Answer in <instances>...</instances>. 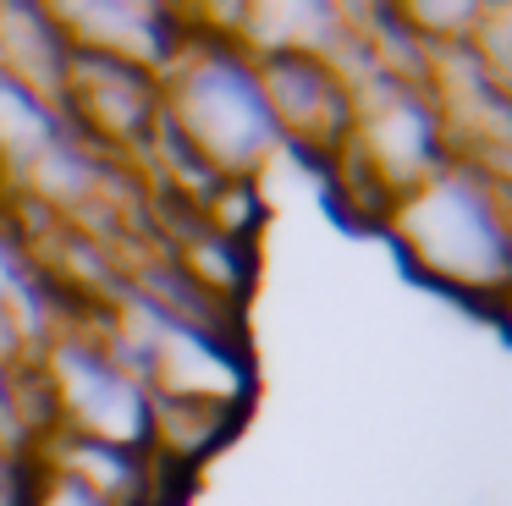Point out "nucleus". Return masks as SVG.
<instances>
[{
  "label": "nucleus",
  "instance_id": "nucleus-5",
  "mask_svg": "<svg viewBox=\"0 0 512 506\" xmlns=\"http://www.w3.org/2000/svg\"><path fill=\"white\" fill-rule=\"evenodd\" d=\"M259 88H265V105L276 116V132H292L303 143H331L347 127V88L331 72L325 55H298V50H270L254 66Z\"/></svg>",
  "mask_w": 512,
  "mask_h": 506
},
{
  "label": "nucleus",
  "instance_id": "nucleus-1",
  "mask_svg": "<svg viewBox=\"0 0 512 506\" xmlns=\"http://www.w3.org/2000/svg\"><path fill=\"white\" fill-rule=\"evenodd\" d=\"M397 242L430 281L457 292H501L512 270V242L501 193L479 165H441L397 198Z\"/></svg>",
  "mask_w": 512,
  "mask_h": 506
},
{
  "label": "nucleus",
  "instance_id": "nucleus-6",
  "mask_svg": "<svg viewBox=\"0 0 512 506\" xmlns=\"http://www.w3.org/2000/svg\"><path fill=\"white\" fill-rule=\"evenodd\" d=\"M369 154H375V171L391 193H408L424 176L441 171V132H435V110L419 94L397 88V94L380 99V110L369 116Z\"/></svg>",
  "mask_w": 512,
  "mask_h": 506
},
{
  "label": "nucleus",
  "instance_id": "nucleus-4",
  "mask_svg": "<svg viewBox=\"0 0 512 506\" xmlns=\"http://www.w3.org/2000/svg\"><path fill=\"white\" fill-rule=\"evenodd\" d=\"M61 99H67L72 116H83L94 132H105V138H116V143L144 138V132H155V121H160L155 72L111 61V55H94V50H78V44H72Z\"/></svg>",
  "mask_w": 512,
  "mask_h": 506
},
{
  "label": "nucleus",
  "instance_id": "nucleus-7",
  "mask_svg": "<svg viewBox=\"0 0 512 506\" xmlns=\"http://www.w3.org/2000/svg\"><path fill=\"white\" fill-rule=\"evenodd\" d=\"M28 506H116V501H105L100 490H89L83 479L50 468V462H34V490H28Z\"/></svg>",
  "mask_w": 512,
  "mask_h": 506
},
{
  "label": "nucleus",
  "instance_id": "nucleus-2",
  "mask_svg": "<svg viewBox=\"0 0 512 506\" xmlns=\"http://www.w3.org/2000/svg\"><path fill=\"white\" fill-rule=\"evenodd\" d=\"M171 88H160V116L171 121L182 143L210 165L215 176H243L276 149V116L265 105L259 72L243 50H210L177 55Z\"/></svg>",
  "mask_w": 512,
  "mask_h": 506
},
{
  "label": "nucleus",
  "instance_id": "nucleus-3",
  "mask_svg": "<svg viewBox=\"0 0 512 506\" xmlns=\"http://www.w3.org/2000/svg\"><path fill=\"white\" fill-rule=\"evenodd\" d=\"M50 391H56L72 435L144 451L149 424H155V396L144 391V380L111 347L83 341V336L56 341V352H50Z\"/></svg>",
  "mask_w": 512,
  "mask_h": 506
}]
</instances>
